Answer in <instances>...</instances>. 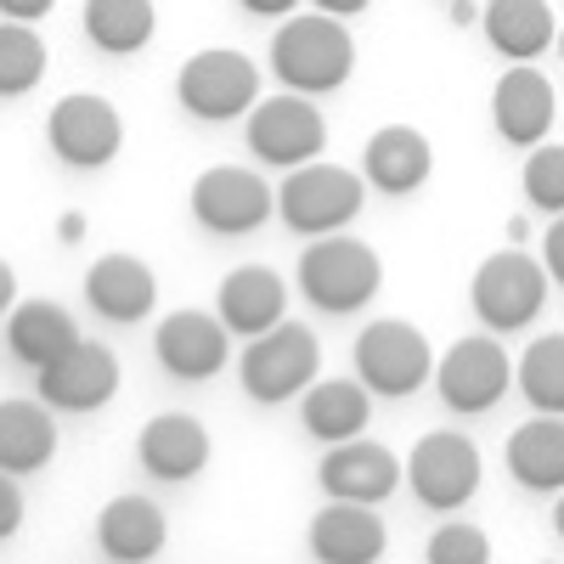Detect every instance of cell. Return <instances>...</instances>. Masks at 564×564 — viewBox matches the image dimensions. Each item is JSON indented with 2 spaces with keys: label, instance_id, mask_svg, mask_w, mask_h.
<instances>
[{
  "label": "cell",
  "instance_id": "6da1fadb",
  "mask_svg": "<svg viewBox=\"0 0 564 564\" xmlns=\"http://www.w3.org/2000/svg\"><path fill=\"white\" fill-rule=\"evenodd\" d=\"M271 74L282 79V90H300V97L339 90L356 74V40L345 18H327V12L282 18L271 34Z\"/></svg>",
  "mask_w": 564,
  "mask_h": 564
},
{
  "label": "cell",
  "instance_id": "7a4b0ae2",
  "mask_svg": "<svg viewBox=\"0 0 564 564\" xmlns=\"http://www.w3.org/2000/svg\"><path fill=\"white\" fill-rule=\"evenodd\" d=\"M379 282H384L379 249L361 243V238H345V231L311 238V249L300 254V294L327 316L367 311L372 294H379Z\"/></svg>",
  "mask_w": 564,
  "mask_h": 564
},
{
  "label": "cell",
  "instance_id": "3957f363",
  "mask_svg": "<svg viewBox=\"0 0 564 564\" xmlns=\"http://www.w3.org/2000/svg\"><path fill=\"white\" fill-rule=\"evenodd\" d=\"M367 204V175L345 170V164H294L276 186V215L300 238H327V231H345Z\"/></svg>",
  "mask_w": 564,
  "mask_h": 564
},
{
  "label": "cell",
  "instance_id": "277c9868",
  "mask_svg": "<svg viewBox=\"0 0 564 564\" xmlns=\"http://www.w3.org/2000/svg\"><path fill=\"white\" fill-rule=\"evenodd\" d=\"M547 265L525 249H497L468 276V305L486 322V334H525L547 305Z\"/></svg>",
  "mask_w": 564,
  "mask_h": 564
},
{
  "label": "cell",
  "instance_id": "5b68a950",
  "mask_svg": "<svg viewBox=\"0 0 564 564\" xmlns=\"http://www.w3.org/2000/svg\"><path fill=\"white\" fill-rule=\"evenodd\" d=\"M175 102L204 119V124H226V119H249V108L260 102V68L238 45H204L181 63L175 74Z\"/></svg>",
  "mask_w": 564,
  "mask_h": 564
},
{
  "label": "cell",
  "instance_id": "8992f818",
  "mask_svg": "<svg viewBox=\"0 0 564 564\" xmlns=\"http://www.w3.org/2000/svg\"><path fill=\"white\" fill-rule=\"evenodd\" d=\"M322 372V345L305 322H276L265 327L260 339L243 345V361H238V379H243V395L260 401V406H282L316 384Z\"/></svg>",
  "mask_w": 564,
  "mask_h": 564
},
{
  "label": "cell",
  "instance_id": "52a82bcc",
  "mask_svg": "<svg viewBox=\"0 0 564 564\" xmlns=\"http://www.w3.org/2000/svg\"><path fill=\"white\" fill-rule=\"evenodd\" d=\"M356 379L372 395H390V401H406L423 384H435V350L423 339V327H412L401 316L367 322L356 339Z\"/></svg>",
  "mask_w": 564,
  "mask_h": 564
},
{
  "label": "cell",
  "instance_id": "ba28073f",
  "mask_svg": "<svg viewBox=\"0 0 564 564\" xmlns=\"http://www.w3.org/2000/svg\"><path fill=\"white\" fill-rule=\"evenodd\" d=\"M480 446L457 435V430H435V435H423L412 452H406V486L412 497L430 508V513H457L475 502L480 491Z\"/></svg>",
  "mask_w": 564,
  "mask_h": 564
},
{
  "label": "cell",
  "instance_id": "9c48e42d",
  "mask_svg": "<svg viewBox=\"0 0 564 564\" xmlns=\"http://www.w3.org/2000/svg\"><path fill=\"white\" fill-rule=\"evenodd\" d=\"M249 153L260 164H276V170H294V164H311L322 159L327 148V119L316 108V97H300V90H282V97H260L249 108Z\"/></svg>",
  "mask_w": 564,
  "mask_h": 564
},
{
  "label": "cell",
  "instance_id": "30bf717a",
  "mask_svg": "<svg viewBox=\"0 0 564 564\" xmlns=\"http://www.w3.org/2000/svg\"><path fill=\"white\" fill-rule=\"evenodd\" d=\"M193 220L215 238H249L276 215V186L260 181V170L243 164H215L193 181Z\"/></svg>",
  "mask_w": 564,
  "mask_h": 564
},
{
  "label": "cell",
  "instance_id": "8fae6325",
  "mask_svg": "<svg viewBox=\"0 0 564 564\" xmlns=\"http://www.w3.org/2000/svg\"><path fill=\"white\" fill-rule=\"evenodd\" d=\"M435 390L446 401V412L457 417H480L491 412L508 390H513V356L502 350V339H457L441 361H435Z\"/></svg>",
  "mask_w": 564,
  "mask_h": 564
},
{
  "label": "cell",
  "instance_id": "7c38bea8",
  "mask_svg": "<svg viewBox=\"0 0 564 564\" xmlns=\"http://www.w3.org/2000/svg\"><path fill=\"white\" fill-rule=\"evenodd\" d=\"M45 141L68 170H102L124 148V119L97 90H68V97L45 113Z\"/></svg>",
  "mask_w": 564,
  "mask_h": 564
},
{
  "label": "cell",
  "instance_id": "4fadbf2b",
  "mask_svg": "<svg viewBox=\"0 0 564 564\" xmlns=\"http://www.w3.org/2000/svg\"><path fill=\"white\" fill-rule=\"evenodd\" d=\"M34 379H40V401L52 412H102L119 395V356L97 339H74Z\"/></svg>",
  "mask_w": 564,
  "mask_h": 564
},
{
  "label": "cell",
  "instance_id": "5bb4252c",
  "mask_svg": "<svg viewBox=\"0 0 564 564\" xmlns=\"http://www.w3.org/2000/svg\"><path fill=\"white\" fill-rule=\"evenodd\" d=\"M153 356H159V367L170 372V379L204 384L231 356V327L209 311H170L153 327Z\"/></svg>",
  "mask_w": 564,
  "mask_h": 564
},
{
  "label": "cell",
  "instance_id": "9a60e30c",
  "mask_svg": "<svg viewBox=\"0 0 564 564\" xmlns=\"http://www.w3.org/2000/svg\"><path fill=\"white\" fill-rule=\"evenodd\" d=\"M316 480L327 497H345V502H372L379 508L384 497H395V486L406 480V463H395L390 446L379 441H339V446H327L322 463H316Z\"/></svg>",
  "mask_w": 564,
  "mask_h": 564
},
{
  "label": "cell",
  "instance_id": "2e32d148",
  "mask_svg": "<svg viewBox=\"0 0 564 564\" xmlns=\"http://www.w3.org/2000/svg\"><path fill=\"white\" fill-rule=\"evenodd\" d=\"M553 119H558L553 79L542 68H531V63H513L497 79V90H491V124H497V135L508 141V148H525L531 153L536 141H547Z\"/></svg>",
  "mask_w": 564,
  "mask_h": 564
},
{
  "label": "cell",
  "instance_id": "e0dca14e",
  "mask_svg": "<svg viewBox=\"0 0 564 564\" xmlns=\"http://www.w3.org/2000/svg\"><path fill=\"white\" fill-rule=\"evenodd\" d=\"M215 316L231 327V339H260L265 327L289 322V282L271 265H238L220 276L215 289Z\"/></svg>",
  "mask_w": 564,
  "mask_h": 564
},
{
  "label": "cell",
  "instance_id": "ac0fdd59",
  "mask_svg": "<svg viewBox=\"0 0 564 564\" xmlns=\"http://www.w3.org/2000/svg\"><path fill=\"white\" fill-rule=\"evenodd\" d=\"M209 452H215L209 430L193 412H159L148 430H141V441H135V463L148 468L153 480H164V486H186L193 475H204Z\"/></svg>",
  "mask_w": 564,
  "mask_h": 564
},
{
  "label": "cell",
  "instance_id": "d6986e66",
  "mask_svg": "<svg viewBox=\"0 0 564 564\" xmlns=\"http://www.w3.org/2000/svg\"><path fill=\"white\" fill-rule=\"evenodd\" d=\"M430 170H435V148L417 124H384V130H372L367 148H361V175H367V186H379L384 198H412L417 186L430 181Z\"/></svg>",
  "mask_w": 564,
  "mask_h": 564
},
{
  "label": "cell",
  "instance_id": "ffe728a7",
  "mask_svg": "<svg viewBox=\"0 0 564 564\" xmlns=\"http://www.w3.org/2000/svg\"><path fill=\"white\" fill-rule=\"evenodd\" d=\"M85 305L97 311L102 322H148L153 305H159V276L148 260L135 254H102L97 265L85 271Z\"/></svg>",
  "mask_w": 564,
  "mask_h": 564
},
{
  "label": "cell",
  "instance_id": "44dd1931",
  "mask_svg": "<svg viewBox=\"0 0 564 564\" xmlns=\"http://www.w3.org/2000/svg\"><path fill=\"white\" fill-rule=\"evenodd\" d=\"M164 542H170L164 508L153 497H141V491H124L97 513V547L119 564H148V558L164 553Z\"/></svg>",
  "mask_w": 564,
  "mask_h": 564
},
{
  "label": "cell",
  "instance_id": "7402d4cb",
  "mask_svg": "<svg viewBox=\"0 0 564 564\" xmlns=\"http://www.w3.org/2000/svg\"><path fill=\"white\" fill-rule=\"evenodd\" d=\"M311 553L322 564H372L384 553V520L372 513V502L327 497V508L311 520Z\"/></svg>",
  "mask_w": 564,
  "mask_h": 564
},
{
  "label": "cell",
  "instance_id": "603a6c76",
  "mask_svg": "<svg viewBox=\"0 0 564 564\" xmlns=\"http://www.w3.org/2000/svg\"><path fill=\"white\" fill-rule=\"evenodd\" d=\"M502 463H508L513 486L558 497L564 491V417L558 412H536L531 423H520V430L508 435V446H502Z\"/></svg>",
  "mask_w": 564,
  "mask_h": 564
},
{
  "label": "cell",
  "instance_id": "cb8c5ba5",
  "mask_svg": "<svg viewBox=\"0 0 564 564\" xmlns=\"http://www.w3.org/2000/svg\"><path fill=\"white\" fill-rule=\"evenodd\" d=\"M300 423H305V435L322 441V446L356 441V435H367V423H372V390L361 379H316L305 390Z\"/></svg>",
  "mask_w": 564,
  "mask_h": 564
},
{
  "label": "cell",
  "instance_id": "d4e9b609",
  "mask_svg": "<svg viewBox=\"0 0 564 564\" xmlns=\"http://www.w3.org/2000/svg\"><path fill=\"white\" fill-rule=\"evenodd\" d=\"M486 40L508 63H536L547 45H558V18L547 0H486Z\"/></svg>",
  "mask_w": 564,
  "mask_h": 564
},
{
  "label": "cell",
  "instance_id": "484cf974",
  "mask_svg": "<svg viewBox=\"0 0 564 564\" xmlns=\"http://www.w3.org/2000/svg\"><path fill=\"white\" fill-rule=\"evenodd\" d=\"M57 457V417L45 401H0V468L7 475H40Z\"/></svg>",
  "mask_w": 564,
  "mask_h": 564
},
{
  "label": "cell",
  "instance_id": "4316f807",
  "mask_svg": "<svg viewBox=\"0 0 564 564\" xmlns=\"http://www.w3.org/2000/svg\"><path fill=\"white\" fill-rule=\"evenodd\" d=\"M74 339H79V327H74L68 305H57V300H18L7 316V350L34 372L45 361H57Z\"/></svg>",
  "mask_w": 564,
  "mask_h": 564
},
{
  "label": "cell",
  "instance_id": "83f0119b",
  "mask_svg": "<svg viewBox=\"0 0 564 564\" xmlns=\"http://www.w3.org/2000/svg\"><path fill=\"white\" fill-rule=\"evenodd\" d=\"M159 34V7L153 0H85V40L108 57H135L148 52Z\"/></svg>",
  "mask_w": 564,
  "mask_h": 564
},
{
  "label": "cell",
  "instance_id": "f1b7e54d",
  "mask_svg": "<svg viewBox=\"0 0 564 564\" xmlns=\"http://www.w3.org/2000/svg\"><path fill=\"white\" fill-rule=\"evenodd\" d=\"M513 384L536 412L564 417V334H542L525 345V356L513 361Z\"/></svg>",
  "mask_w": 564,
  "mask_h": 564
},
{
  "label": "cell",
  "instance_id": "f546056e",
  "mask_svg": "<svg viewBox=\"0 0 564 564\" xmlns=\"http://www.w3.org/2000/svg\"><path fill=\"white\" fill-rule=\"evenodd\" d=\"M45 63H52V52H45V40L34 34V23H12L0 18V97H29V90L45 79Z\"/></svg>",
  "mask_w": 564,
  "mask_h": 564
},
{
  "label": "cell",
  "instance_id": "4dcf8cb0",
  "mask_svg": "<svg viewBox=\"0 0 564 564\" xmlns=\"http://www.w3.org/2000/svg\"><path fill=\"white\" fill-rule=\"evenodd\" d=\"M525 204L542 215H564V141H536L525 159Z\"/></svg>",
  "mask_w": 564,
  "mask_h": 564
},
{
  "label": "cell",
  "instance_id": "1f68e13d",
  "mask_svg": "<svg viewBox=\"0 0 564 564\" xmlns=\"http://www.w3.org/2000/svg\"><path fill=\"white\" fill-rule=\"evenodd\" d=\"M491 558V536L468 520H452L430 536V564H486Z\"/></svg>",
  "mask_w": 564,
  "mask_h": 564
},
{
  "label": "cell",
  "instance_id": "d6a6232c",
  "mask_svg": "<svg viewBox=\"0 0 564 564\" xmlns=\"http://www.w3.org/2000/svg\"><path fill=\"white\" fill-rule=\"evenodd\" d=\"M18 525H23V486H18V475L0 468V542H12Z\"/></svg>",
  "mask_w": 564,
  "mask_h": 564
},
{
  "label": "cell",
  "instance_id": "836d02e7",
  "mask_svg": "<svg viewBox=\"0 0 564 564\" xmlns=\"http://www.w3.org/2000/svg\"><path fill=\"white\" fill-rule=\"evenodd\" d=\"M542 265H547V276L564 289V215H553V226L542 231Z\"/></svg>",
  "mask_w": 564,
  "mask_h": 564
},
{
  "label": "cell",
  "instance_id": "e575fe53",
  "mask_svg": "<svg viewBox=\"0 0 564 564\" xmlns=\"http://www.w3.org/2000/svg\"><path fill=\"white\" fill-rule=\"evenodd\" d=\"M52 12H57V0H0V18H12V23H40Z\"/></svg>",
  "mask_w": 564,
  "mask_h": 564
},
{
  "label": "cell",
  "instance_id": "d590c367",
  "mask_svg": "<svg viewBox=\"0 0 564 564\" xmlns=\"http://www.w3.org/2000/svg\"><path fill=\"white\" fill-rule=\"evenodd\" d=\"M238 7H243L249 18H276V23H282V18L300 12V0H238Z\"/></svg>",
  "mask_w": 564,
  "mask_h": 564
},
{
  "label": "cell",
  "instance_id": "8d00e7d4",
  "mask_svg": "<svg viewBox=\"0 0 564 564\" xmlns=\"http://www.w3.org/2000/svg\"><path fill=\"white\" fill-rule=\"evenodd\" d=\"M311 7L327 12V18H345V23H350V18H361V12L372 7V0H311Z\"/></svg>",
  "mask_w": 564,
  "mask_h": 564
},
{
  "label": "cell",
  "instance_id": "74e56055",
  "mask_svg": "<svg viewBox=\"0 0 564 564\" xmlns=\"http://www.w3.org/2000/svg\"><path fill=\"white\" fill-rule=\"evenodd\" d=\"M12 305H18V271L0 260V316H12Z\"/></svg>",
  "mask_w": 564,
  "mask_h": 564
},
{
  "label": "cell",
  "instance_id": "f35d334b",
  "mask_svg": "<svg viewBox=\"0 0 564 564\" xmlns=\"http://www.w3.org/2000/svg\"><path fill=\"white\" fill-rule=\"evenodd\" d=\"M57 238H63V243H79V238H85V215H63Z\"/></svg>",
  "mask_w": 564,
  "mask_h": 564
},
{
  "label": "cell",
  "instance_id": "ab89813d",
  "mask_svg": "<svg viewBox=\"0 0 564 564\" xmlns=\"http://www.w3.org/2000/svg\"><path fill=\"white\" fill-rule=\"evenodd\" d=\"M553 531L564 536V491H558V502H553Z\"/></svg>",
  "mask_w": 564,
  "mask_h": 564
},
{
  "label": "cell",
  "instance_id": "60d3db41",
  "mask_svg": "<svg viewBox=\"0 0 564 564\" xmlns=\"http://www.w3.org/2000/svg\"><path fill=\"white\" fill-rule=\"evenodd\" d=\"M558 57H564V23H558Z\"/></svg>",
  "mask_w": 564,
  "mask_h": 564
},
{
  "label": "cell",
  "instance_id": "b9f144b4",
  "mask_svg": "<svg viewBox=\"0 0 564 564\" xmlns=\"http://www.w3.org/2000/svg\"><path fill=\"white\" fill-rule=\"evenodd\" d=\"M446 7H452V0H446Z\"/></svg>",
  "mask_w": 564,
  "mask_h": 564
}]
</instances>
